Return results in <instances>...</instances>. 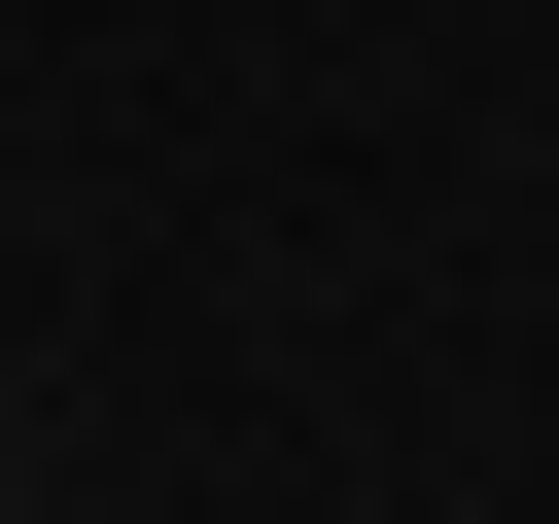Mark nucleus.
<instances>
[]
</instances>
